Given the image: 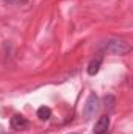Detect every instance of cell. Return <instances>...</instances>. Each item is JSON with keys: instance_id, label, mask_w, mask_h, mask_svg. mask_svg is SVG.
Segmentation results:
<instances>
[{"instance_id": "1", "label": "cell", "mask_w": 133, "mask_h": 134, "mask_svg": "<svg viewBox=\"0 0 133 134\" xmlns=\"http://www.w3.org/2000/svg\"><path fill=\"white\" fill-rule=\"evenodd\" d=\"M130 48L132 47L122 39H108V41H103L100 44V50L102 52H106L110 55H119V56L127 55L130 52Z\"/></svg>"}, {"instance_id": "2", "label": "cell", "mask_w": 133, "mask_h": 134, "mask_svg": "<svg viewBox=\"0 0 133 134\" xmlns=\"http://www.w3.org/2000/svg\"><path fill=\"white\" fill-rule=\"evenodd\" d=\"M97 111H99V98L94 92H91L83 106V117L89 120V119H93V115H96Z\"/></svg>"}, {"instance_id": "3", "label": "cell", "mask_w": 133, "mask_h": 134, "mask_svg": "<svg viewBox=\"0 0 133 134\" xmlns=\"http://www.w3.org/2000/svg\"><path fill=\"white\" fill-rule=\"evenodd\" d=\"M110 130V117L108 115H102L94 125V134H105Z\"/></svg>"}, {"instance_id": "4", "label": "cell", "mask_w": 133, "mask_h": 134, "mask_svg": "<svg viewBox=\"0 0 133 134\" xmlns=\"http://www.w3.org/2000/svg\"><path fill=\"white\" fill-rule=\"evenodd\" d=\"M30 126V122L22 115H13L11 117V128L13 130H27Z\"/></svg>"}, {"instance_id": "5", "label": "cell", "mask_w": 133, "mask_h": 134, "mask_svg": "<svg viewBox=\"0 0 133 134\" xmlns=\"http://www.w3.org/2000/svg\"><path fill=\"white\" fill-rule=\"evenodd\" d=\"M100 66H102V56H97V58H94V59L88 64V73H89V75H96L100 70Z\"/></svg>"}, {"instance_id": "6", "label": "cell", "mask_w": 133, "mask_h": 134, "mask_svg": "<svg viewBox=\"0 0 133 134\" xmlns=\"http://www.w3.org/2000/svg\"><path fill=\"white\" fill-rule=\"evenodd\" d=\"M38 117H39L41 120H49V119L52 117V109L47 108V106H41V108L38 109Z\"/></svg>"}, {"instance_id": "7", "label": "cell", "mask_w": 133, "mask_h": 134, "mask_svg": "<svg viewBox=\"0 0 133 134\" xmlns=\"http://www.w3.org/2000/svg\"><path fill=\"white\" fill-rule=\"evenodd\" d=\"M8 2H11V3H21V2H24L25 3L27 0H8Z\"/></svg>"}]
</instances>
